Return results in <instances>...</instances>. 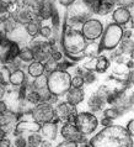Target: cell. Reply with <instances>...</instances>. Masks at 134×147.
<instances>
[{"label":"cell","mask_w":134,"mask_h":147,"mask_svg":"<svg viewBox=\"0 0 134 147\" xmlns=\"http://www.w3.org/2000/svg\"><path fill=\"white\" fill-rule=\"evenodd\" d=\"M15 121V115L6 110L5 113H0V127H6Z\"/></svg>","instance_id":"24"},{"label":"cell","mask_w":134,"mask_h":147,"mask_svg":"<svg viewBox=\"0 0 134 147\" xmlns=\"http://www.w3.org/2000/svg\"><path fill=\"white\" fill-rule=\"evenodd\" d=\"M19 57L20 59L23 61V62H31V61H33V53H32V51L30 50V48H25V50L20 51L19 53Z\"/></svg>","instance_id":"32"},{"label":"cell","mask_w":134,"mask_h":147,"mask_svg":"<svg viewBox=\"0 0 134 147\" xmlns=\"http://www.w3.org/2000/svg\"><path fill=\"white\" fill-rule=\"evenodd\" d=\"M103 32V25L100 20L96 19H89L87 21H85L83 24V30L81 34L85 37V40H90L95 41L99 37H101Z\"/></svg>","instance_id":"9"},{"label":"cell","mask_w":134,"mask_h":147,"mask_svg":"<svg viewBox=\"0 0 134 147\" xmlns=\"http://www.w3.org/2000/svg\"><path fill=\"white\" fill-rule=\"evenodd\" d=\"M111 92L109 89H107L106 87H100L97 89V92H95L92 95H90L89 98V108H90L91 111H100L102 110L105 104H106V98L108 95V93Z\"/></svg>","instance_id":"11"},{"label":"cell","mask_w":134,"mask_h":147,"mask_svg":"<svg viewBox=\"0 0 134 147\" xmlns=\"http://www.w3.org/2000/svg\"><path fill=\"white\" fill-rule=\"evenodd\" d=\"M99 121H97L96 116L91 113H78L75 119V126L78 127V130L84 134V135H89L92 134L96 130Z\"/></svg>","instance_id":"6"},{"label":"cell","mask_w":134,"mask_h":147,"mask_svg":"<svg viewBox=\"0 0 134 147\" xmlns=\"http://www.w3.org/2000/svg\"><path fill=\"white\" fill-rule=\"evenodd\" d=\"M7 110V108H6V104L4 103L3 100H0V113H5Z\"/></svg>","instance_id":"49"},{"label":"cell","mask_w":134,"mask_h":147,"mask_svg":"<svg viewBox=\"0 0 134 147\" xmlns=\"http://www.w3.org/2000/svg\"><path fill=\"white\" fill-rule=\"evenodd\" d=\"M28 147H35V146H28Z\"/></svg>","instance_id":"55"},{"label":"cell","mask_w":134,"mask_h":147,"mask_svg":"<svg viewBox=\"0 0 134 147\" xmlns=\"http://www.w3.org/2000/svg\"><path fill=\"white\" fill-rule=\"evenodd\" d=\"M67 94V100L69 104L74 105L76 107L78 104H80L81 101L84 100V90L81 88H74V87H70V89L65 93Z\"/></svg>","instance_id":"14"},{"label":"cell","mask_w":134,"mask_h":147,"mask_svg":"<svg viewBox=\"0 0 134 147\" xmlns=\"http://www.w3.org/2000/svg\"><path fill=\"white\" fill-rule=\"evenodd\" d=\"M62 46L69 58L78 62L84 57L83 52L86 47V40L80 31L73 28V26L68 25L64 20L63 22V32H62Z\"/></svg>","instance_id":"2"},{"label":"cell","mask_w":134,"mask_h":147,"mask_svg":"<svg viewBox=\"0 0 134 147\" xmlns=\"http://www.w3.org/2000/svg\"><path fill=\"white\" fill-rule=\"evenodd\" d=\"M4 25H5V31L9 32V31H13L14 28H15L16 21H15V19H11V16H10V18L7 19L5 22H4Z\"/></svg>","instance_id":"38"},{"label":"cell","mask_w":134,"mask_h":147,"mask_svg":"<svg viewBox=\"0 0 134 147\" xmlns=\"http://www.w3.org/2000/svg\"><path fill=\"white\" fill-rule=\"evenodd\" d=\"M101 124H102L105 127H107V126H111V125H113L112 124V119H109V117H106L105 116L102 120H101Z\"/></svg>","instance_id":"46"},{"label":"cell","mask_w":134,"mask_h":147,"mask_svg":"<svg viewBox=\"0 0 134 147\" xmlns=\"http://www.w3.org/2000/svg\"><path fill=\"white\" fill-rule=\"evenodd\" d=\"M39 35L44 38H48L52 35V28L48 27V26H42L39 28Z\"/></svg>","instance_id":"39"},{"label":"cell","mask_w":134,"mask_h":147,"mask_svg":"<svg viewBox=\"0 0 134 147\" xmlns=\"http://www.w3.org/2000/svg\"><path fill=\"white\" fill-rule=\"evenodd\" d=\"M31 48L30 50L33 53V58L37 59V62H42V61H46L48 58H51L52 55V50L53 47L51 46V43L48 41L44 40H33L31 41Z\"/></svg>","instance_id":"7"},{"label":"cell","mask_w":134,"mask_h":147,"mask_svg":"<svg viewBox=\"0 0 134 147\" xmlns=\"http://www.w3.org/2000/svg\"><path fill=\"white\" fill-rule=\"evenodd\" d=\"M131 18H132V15L127 7L118 6L115 11H113V20H115V22L117 25H121V26L125 25V24L131 20Z\"/></svg>","instance_id":"16"},{"label":"cell","mask_w":134,"mask_h":147,"mask_svg":"<svg viewBox=\"0 0 134 147\" xmlns=\"http://www.w3.org/2000/svg\"><path fill=\"white\" fill-rule=\"evenodd\" d=\"M39 21H42L41 19H33L31 22H28L27 25H26V30H27V34L30 35V36H32V37H36L38 34H39V28H41V26H39Z\"/></svg>","instance_id":"22"},{"label":"cell","mask_w":134,"mask_h":147,"mask_svg":"<svg viewBox=\"0 0 134 147\" xmlns=\"http://www.w3.org/2000/svg\"><path fill=\"white\" fill-rule=\"evenodd\" d=\"M43 67H44V71H47L48 73H52L58 69V62L51 57V58H48L47 62L43 64Z\"/></svg>","instance_id":"31"},{"label":"cell","mask_w":134,"mask_h":147,"mask_svg":"<svg viewBox=\"0 0 134 147\" xmlns=\"http://www.w3.org/2000/svg\"><path fill=\"white\" fill-rule=\"evenodd\" d=\"M27 100L30 101V103H32V104H36V105H37V104L41 103V100H42V99H41V95H39V94H38L37 92H35V90H33V92L28 93Z\"/></svg>","instance_id":"36"},{"label":"cell","mask_w":134,"mask_h":147,"mask_svg":"<svg viewBox=\"0 0 134 147\" xmlns=\"http://www.w3.org/2000/svg\"><path fill=\"white\" fill-rule=\"evenodd\" d=\"M39 131H42V135L46 138L53 141V140H55V137H57V131H58V129H57V124H55V122L51 121V122L42 124Z\"/></svg>","instance_id":"18"},{"label":"cell","mask_w":134,"mask_h":147,"mask_svg":"<svg viewBox=\"0 0 134 147\" xmlns=\"http://www.w3.org/2000/svg\"><path fill=\"white\" fill-rule=\"evenodd\" d=\"M83 3L90 9L92 14L101 16L109 14L116 5L115 0H83Z\"/></svg>","instance_id":"10"},{"label":"cell","mask_w":134,"mask_h":147,"mask_svg":"<svg viewBox=\"0 0 134 147\" xmlns=\"http://www.w3.org/2000/svg\"><path fill=\"white\" fill-rule=\"evenodd\" d=\"M20 53V47L16 42H10V47H9V52L6 55V58H5V63L6 62H11L14 61L16 57L19 56Z\"/></svg>","instance_id":"25"},{"label":"cell","mask_w":134,"mask_h":147,"mask_svg":"<svg viewBox=\"0 0 134 147\" xmlns=\"http://www.w3.org/2000/svg\"><path fill=\"white\" fill-rule=\"evenodd\" d=\"M0 147H10V141L7 138H0Z\"/></svg>","instance_id":"47"},{"label":"cell","mask_w":134,"mask_h":147,"mask_svg":"<svg viewBox=\"0 0 134 147\" xmlns=\"http://www.w3.org/2000/svg\"><path fill=\"white\" fill-rule=\"evenodd\" d=\"M5 135H6V132H5V131H4V130H3V129H0V138H3L4 136H5Z\"/></svg>","instance_id":"53"},{"label":"cell","mask_w":134,"mask_h":147,"mask_svg":"<svg viewBox=\"0 0 134 147\" xmlns=\"http://www.w3.org/2000/svg\"><path fill=\"white\" fill-rule=\"evenodd\" d=\"M62 136L65 138L67 141H73L75 144H84L86 142V137L84 134H81L75 124L71 122H65L62 127Z\"/></svg>","instance_id":"13"},{"label":"cell","mask_w":134,"mask_h":147,"mask_svg":"<svg viewBox=\"0 0 134 147\" xmlns=\"http://www.w3.org/2000/svg\"><path fill=\"white\" fill-rule=\"evenodd\" d=\"M52 22H53V25L55 27H58L59 26V16H58V13H57V10H55V7H54V10H53V13H52Z\"/></svg>","instance_id":"42"},{"label":"cell","mask_w":134,"mask_h":147,"mask_svg":"<svg viewBox=\"0 0 134 147\" xmlns=\"http://www.w3.org/2000/svg\"><path fill=\"white\" fill-rule=\"evenodd\" d=\"M4 93H5V88H4V84L0 83V99H1V98H3Z\"/></svg>","instance_id":"51"},{"label":"cell","mask_w":134,"mask_h":147,"mask_svg":"<svg viewBox=\"0 0 134 147\" xmlns=\"http://www.w3.org/2000/svg\"><path fill=\"white\" fill-rule=\"evenodd\" d=\"M133 136L121 125H111L94 136L90 147H133Z\"/></svg>","instance_id":"1"},{"label":"cell","mask_w":134,"mask_h":147,"mask_svg":"<svg viewBox=\"0 0 134 147\" xmlns=\"http://www.w3.org/2000/svg\"><path fill=\"white\" fill-rule=\"evenodd\" d=\"M100 53V51H99V45L95 43V42H91L90 45H86V47H85V50L83 52V55L84 56H86V57H96L97 55Z\"/></svg>","instance_id":"27"},{"label":"cell","mask_w":134,"mask_h":147,"mask_svg":"<svg viewBox=\"0 0 134 147\" xmlns=\"http://www.w3.org/2000/svg\"><path fill=\"white\" fill-rule=\"evenodd\" d=\"M41 130V124L36 121H22L17 124L16 126V134H22L25 131H31V132H38Z\"/></svg>","instance_id":"17"},{"label":"cell","mask_w":134,"mask_h":147,"mask_svg":"<svg viewBox=\"0 0 134 147\" xmlns=\"http://www.w3.org/2000/svg\"><path fill=\"white\" fill-rule=\"evenodd\" d=\"M70 82H71V76L68 72L57 69V71L49 73V76L47 78L48 92L57 96L64 95L71 87Z\"/></svg>","instance_id":"3"},{"label":"cell","mask_w":134,"mask_h":147,"mask_svg":"<svg viewBox=\"0 0 134 147\" xmlns=\"http://www.w3.org/2000/svg\"><path fill=\"white\" fill-rule=\"evenodd\" d=\"M10 16L11 15H10L7 4L5 1H3V0H0V24H4Z\"/></svg>","instance_id":"28"},{"label":"cell","mask_w":134,"mask_h":147,"mask_svg":"<svg viewBox=\"0 0 134 147\" xmlns=\"http://www.w3.org/2000/svg\"><path fill=\"white\" fill-rule=\"evenodd\" d=\"M38 147H52V144L49 141H42L39 144V146Z\"/></svg>","instance_id":"50"},{"label":"cell","mask_w":134,"mask_h":147,"mask_svg":"<svg viewBox=\"0 0 134 147\" xmlns=\"http://www.w3.org/2000/svg\"><path fill=\"white\" fill-rule=\"evenodd\" d=\"M35 18H36V15L33 13V10L30 9V7H26V9H20L16 11L14 19L16 22H20V24H22V25H27V24L31 22Z\"/></svg>","instance_id":"15"},{"label":"cell","mask_w":134,"mask_h":147,"mask_svg":"<svg viewBox=\"0 0 134 147\" xmlns=\"http://www.w3.org/2000/svg\"><path fill=\"white\" fill-rule=\"evenodd\" d=\"M23 82H25V73L21 69H16V71L11 72L10 78H9V83H11L13 85H21Z\"/></svg>","instance_id":"21"},{"label":"cell","mask_w":134,"mask_h":147,"mask_svg":"<svg viewBox=\"0 0 134 147\" xmlns=\"http://www.w3.org/2000/svg\"><path fill=\"white\" fill-rule=\"evenodd\" d=\"M10 74H11V72L9 71V68H7V67H3L1 69H0V83L4 84V85L9 83Z\"/></svg>","instance_id":"35"},{"label":"cell","mask_w":134,"mask_h":147,"mask_svg":"<svg viewBox=\"0 0 134 147\" xmlns=\"http://www.w3.org/2000/svg\"><path fill=\"white\" fill-rule=\"evenodd\" d=\"M121 48H122V51H123V52L131 53V56L133 57V40H132V37H129V38H122Z\"/></svg>","instance_id":"30"},{"label":"cell","mask_w":134,"mask_h":147,"mask_svg":"<svg viewBox=\"0 0 134 147\" xmlns=\"http://www.w3.org/2000/svg\"><path fill=\"white\" fill-rule=\"evenodd\" d=\"M121 114H122V111L117 107H113L111 109H106V110H105V116L109 117V119H112V120L117 119V117H118Z\"/></svg>","instance_id":"33"},{"label":"cell","mask_w":134,"mask_h":147,"mask_svg":"<svg viewBox=\"0 0 134 147\" xmlns=\"http://www.w3.org/2000/svg\"><path fill=\"white\" fill-rule=\"evenodd\" d=\"M125 129H127V131L133 136V135H134V120L133 119L128 122V125H127V127H125Z\"/></svg>","instance_id":"44"},{"label":"cell","mask_w":134,"mask_h":147,"mask_svg":"<svg viewBox=\"0 0 134 147\" xmlns=\"http://www.w3.org/2000/svg\"><path fill=\"white\" fill-rule=\"evenodd\" d=\"M109 66V62L106 57L101 56V57H97L96 58V62H95V69L100 73H105L108 69Z\"/></svg>","instance_id":"26"},{"label":"cell","mask_w":134,"mask_h":147,"mask_svg":"<svg viewBox=\"0 0 134 147\" xmlns=\"http://www.w3.org/2000/svg\"><path fill=\"white\" fill-rule=\"evenodd\" d=\"M55 113V117L58 120H63L67 122H71V124H75V119L76 115H78V111H76V108L74 105L67 103H62L58 105V108L54 110Z\"/></svg>","instance_id":"12"},{"label":"cell","mask_w":134,"mask_h":147,"mask_svg":"<svg viewBox=\"0 0 134 147\" xmlns=\"http://www.w3.org/2000/svg\"><path fill=\"white\" fill-rule=\"evenodd\" d=\"M57 147H78V144H75L73 141H64L62 144H59Z\"/></svg>","instance_id":"43"},{"label":"cell","mask_w":134,"mask_h":147,"mask_svg":"<svg viewBox=\"0 0 134 147\" xmlns=\"http://www.w3.org/2000/svg\"><path fill=\"white\" fill-rule=\"evenodd\" d=\"M9 47H10V41H7V38L0 32V62L5 63V58H6L7 52H9Z\"/></svg>","instance_id":"20"},{"label":"cell","mask_w":134,"mask_h":147,"mask_svg":"<svg viewBox=\"0 0 134 147\" xmlns=\"http://www.w3.org/2000/svg\"><path fill=\"white\" fill-rule=\"evenodd\" d=\"M127 67L129 68V69H133V59H131L129 62L127 63Z\"/></svg>","instance_id":"52"},{"label":"cell","mask_w":134,"mask_h":147,"mask_svg":"<svg viewBox=\"0 0 134 147\" xmlns=\"http://www.w3.org/2000/svg\"><path fill=\"white\" fill-rule=\"evenodd\" d=\"M32 116L36 122L38 124H46V122H51L55 119V113L53 107L49 103H42L37 104V107L32 111Z\"/></svg>","instance_id":"8"},{"label":"cell","mask_w":134,"mask_h":147,"mask_svg":"<svg viewBox=\"0 0 134 147\" xmlns=\"http://www.w3.org/2000/svg\"><path fill=\"white\" fill-rule=\"evenodd\" d=\"M123 28L117 24H109L106 30L102 32V38L99 43V51H111L118 46L123 36Z\"/></svg>","instance_id":"4"},{"label":"cell","mask_w":134,"mask_h":147,"mask_svg":"<svg viewBox=\"0 0 134 147\" xmlns=\"http://www.w3.org/2000/svg\"><path fill=\"white\" fill-rule=\"evenodd\" d=\"M74 1H75V0H59V3L62 4V5H64V6H67V7L70 6Z\"/></svg>","instance_id":"48"},{"label":"cell","mask_w":134,"mask_h":147,"mask_svg":"<svg viewBox=\"0 0 134 147\" xmlns=\"http://www.w3.org/2000/svg\"><path fill=\"white\" fill-rule=\"evenodd\" d=\"M26 146H27V141L22 136H19L15 140V147H26Z\"/></svg>","instance_id":"41"},{"label":"cell","mask_w":134,"mask_h":147,"mask_svg":"<svg viewBox=\"0 0 134 147\" xmlns=\"http://www.w3.org/2000/svg\"><path fill=\"white\" fill-rule=\"evenodd\" d=\"M51 57H52V58H53V59H55L57 62H58V61H60V59H63V56H62V53H60V52H58V51H53V52H52Z\"/></svg>","instance_id":"45"},{"label":"cell","mask_w":134,"mask_h":147,"mask_svg":"<svg viewBox=\"0 0 134 147\" xmlns=\"http://www.w3.org/2000/svg\"><path fill=\"white\" fill-rule=\"evenodd\" d=\"M116 4H118L121 7H127L128 6H132L133 5V0H115Z\"/></svg>","instance_id":"40"},{"label":"cell","mask_w":134,"mask_h":147,"mask_svg":"<svg viewBox=\"0 0 134 147\" xmlns=\"http://www.w3.org/2000/svg\"><path fill=\"white\" fill-rule=\"evenodd\" d=\"M28 73H30V76L35 77V78H37L39 76H43V73H44L43 64L41 62H32L28 66Z\"/></svg>","instance_id":"23"},{"label":"cell","mask_w":134,"mask_h":147,"mask_svg":"<svg viewBox=\"0 0 134 147\" xmlns=\"http://www.w3.org/2000/svg\"><path fill=\"white\" fill-rule=\"evenodd\" d=\"M70 84H71V87H74V88H83V85H84V79H83V77L79 76V74L75 76V77H73Z\"/></svg>","instance_id":"37"},{"label":"cell","mask_w":134,"mask_h":147,"mask_svg":"<svg viewBox=\"0 0 134 147\" xmlns=\"http://www.w3.org/2000/svg\"><path fill=\"white\" fill-rule=\"evenodd\" d=\"M80 71H79V76H81L83 77V79H84V83H94V82L96 80V77H95V74L92 73L91 71H83L81 68H79Z\"/></svg>","instance_id":"29"},{"label":"cell","mask_w":134,"mask_h":147,"mask_svg":"<svg viewBox=\"0 0 134 147\" xmlns=\"http://www.w3.org/2000/svg\"><path fill=\"white\" fill-rule=\"evenodd\" d=\"M91 11L90 9L81 3H73L65 14V21L68 25H79V24H84L85 21H87L89 19H91Z\"/></svg>","instance_id":"5"},{"label":"cell","mask_w":134,"mask_h":147,"mask_svg":"<svg viewBox=\"0 0 134 147\" xmlns=\"http://www.w3.org/2000/svg\"><path fill=\"white\" fill-rule=\"evenodd\" d=\"M78 147H90V145H86L84 142V144H78Z\"/></svg>","instance_id":"54"},{"label":"cell","mask_w":134,"mask_h":147,"mask_svg":"<svg viewBox=\"0 0 134 147\" xmlns=\"http://www.w3.org/2000/svg\"><path fill=\"white\" fill-rule=\"evenodd\" d=\"M33 88L36 89L35 92H37L39 95H41V99H42L43 96V93L44 92H48V88H47V78H44L43 76H39L37 78L35 79L33 82Z\"/></svg>","instance_id":"19"},{"label":"cell","mask_w":134,"mask_h":147,"mask_svg":"<svg viewBox=\"0 0 134 147\" xmlns=\"http://www.w3.org/2000/svg\"><path fill=\"white\" fill-rule=\"evenodd\" d=\"M28 146H35V147H38L39 144L42 142V137L39 136L37 132H32L30 136H28Z\"/></svg>","instance_id":"34"}]
</instances>
